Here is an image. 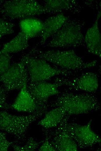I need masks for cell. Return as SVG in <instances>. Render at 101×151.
Masks as SVG:
<instances>
[{
	"mask_svg": "<svg viewBox=\"0 0 101 151\" xmlns=\"http://www.w3.org/2000/svg\"><path fill=\"white\" fill-rule=\"evenodd\" d=\"M60 94L49 106L60 107L69 116L87 114L100 108L97 98L90 93L75 94L67 91Z\"/></svg>",
	"mask_w": 101,
	"mask_h": 151,
	"instance_id": "2",
	"label": "cell"
},
{
	"mask_svg": "<svg viewBox=\"0 0 101 151\" xmlns=\"http://www.w3.org/2000/svg\"><path fill=\"white\" fill-rule=\"evenodd\" d=\"M69 19L63 13H60L45 20L43 22V29L40 35V44H44L47 39L56 33Z\"/></svg>",
	"mask_w": 101,
	"mask_h": 151,
	"instance_id": "14",
	"label": "cell"
},
{
	"mask_svg": "<svg viewBox=\"0 0 101 151\" xmlns=\"http://www.w3.org/2000/svg\"><path fill=\"white\" fill-rule=\"evenodd\" d=\"M28 53L26 65L29 82L45 81L56 76H66L73 73L72 71L53 67L45 60Z\"/></svg>",
	"mask_w": 101,
	"mask_h": 151,
	"instance_id": "6",
	"label": "cell"
},
{
	"mask_svg": "<svg viewBox=\"0 0 101 151\" xmlns=\"http://www.w3.org/2000/svg\"><path fill=\"white\" fill-rule=\"evenodd\" d=\"M84 22L74 19H69L52 37L46 45L52 48L76 47L84 42L81 29Z\"/></svg>",
	"mask_w": 101,
	"mask_h": 151,
	"instance_id": "4",
	"label": "cell"
},
{
	"mask_svg": "<svg viewBox=\"0 0 101 151\" xmlns=\"http://www.w3.org/2000/svg\"><path fill=\"white\" fill-rule=\"evenodd\" d=\"M8 93L2 86H0V109H10V105L8 104L7 100Z\"/></svg>",
	"mask_w": 101,
	"mask_h": 151,
	"instance_id": "23",
	"label": "cell"
},
{
	"mask_svg": "<svg viewBox=\"0 0 101 151\" xmlns=\"http://www.w3.org/2000/svg\"><path fill=\"white\" fill-rule=\"evenodd\" d=\"M54 81L60 83L62 86H66L69 89L88 93L95 92L99 87L98 75L92 72L85 73L79 77L73 78L57 77Z\"/></svg>",
	"mask_w": 101,
	"mask_h": 151,
	"instance_id": "11",
	"label": "cell"
},
{
	"mask_svg": "<svg viewBox=\"0 0 101 151\" xmlns=\"http://www.w3.org/2000/svg\"><path fill=\"white\" fill-rule=\"evenodd\" d=\"M12 57L10 53L2 52L0 50V76L10 66Z\"/></svg>",
	"mask_w": 101,
	"mask_h": 151,
	"instance_id": "21",
	"label": "cell"
},
{
	"mask_svg": "<svg viewBox=\"0 0 101 151\" xmlns=\"http://www.w3.org/2000/svg\"><path fill=\"white\" fill-rule=\"evenodd\" d=\"M27 83L20 90L14 102L10 105V109L30 114L41 109H41L37 105L27 89Z\"/></svg>",
	"mask_w": 101,
	"mask_h": 151,
	"instance_id": "12",
	"label": "cell"
},
{
	"mask_svg": "<svg viewBox=\"0 0 101 151\" xmlns=\"http://www.w3.org/2000/svg\"><path fill=\"white\" fill-rule=\"evenodd\" d=\"M101 15L100 10L94 24L88 29L84 37V42L89 52L100 57H101V35L98 23Z\"/></svg>",
	"mask_w": 101,
	"mask_h": 151,
	"instance_id": "13",
	"label": "cell"
},
{
	"mask_svg": "<svg viewBox=\"0 0 101 151\" xmlns=\"http://www.w3.org/2000/svg\"><path fill=\"white\" fill-rule=\"evenodd\" d=\"M19 25L21 31L29 39L40 35L43 26V22L33 18L22 19L20 21Z\"/></svg>",
	"mask_w": 101,
	"mask_h": 151,
	"instance_id": "17",
	"label": "cell"
},
{
	"mask_svg": "<svg viewBox=\"0 0 101 151\" xmlns=\"http://www.w3.org/2000/svg\"><path fill=\"white\" fill-rule=\"evenodd\" d=\"M68 120L65 123L66 127L78 148L83 149L91 147L96 144L101 143L100 137L91 128L92 119L84 125L69 123Z\"/></svg>",
	"mask_w": 101,
	"mask_h": 151,
	"instance_id": "8",
	"label": "cell"
},
{
	"mask_svg": "<svg viewBox=\"0 0 101 151\" xmlns=\"http://www.w3.org/2000/svg\"><path fill=\"white\" fill-rule=\"evenodd\" d=\"M44 114V117L38 122L37 125L45 129L57 127L68 115L63 109L59 107L47 111Z\"/></svg>",
	"mask_w": 101,
	"mask_h": 151,
	"instance_id": "16",
	"label": "cell"
},
{
	"mask_svg": "<svg viewBox=\"0 0 101 151\" xmlns=\"http://www.w3.org/2000/svg\"><path fill=\"white\" fill-rule=\"evenodd\" d=\"M43 6L46 13L59 14L67 10L77 13L81 9L78 3L74 0H46Z\"/></svg>",
	"mask_w": 101,
	"mask_h": 151,
	"instance_id": "15",
	"label": "cell"
},
{
	"mask_svg": "<svg viewBox=\"0 0 101 151\" xmlns=\"http://www.w3.org/2000/svg\"><path fill=\"white\" fill-rule=\"evenodd\" d=\"M45 140L43 141L42 145L38 150L40 151H55V148L51 145L48 137L45 136Z\"/></svg>",
	"mask_w": 101,
	"mask_h": 151,
	"instance_id": "24",
	"label": "cell"
},
{
	"mask_svg": "<svg viewBox=\"0 0 101 151\" xmlns=\"http://www.w3.org/2000/svg\"><path fill=\"white\" fill-rule=\"evenodd\" d=\"M0 12L5 18L11 20L46 13L44 6L35 0L0 1Z\"/></svg>",
	"mask_w": 101,
	"mask_h": 151,
	"instance_id": "5",
	"label": "cell"
},
{
	"mask_svg": "<svg viewBox=\"0 0 101 151\" xmlns=\"http://www.w3.org/2000/svg\"><path fill=\"white\" fill-rule=\"evenodd\" d=\"M29 39L21 31L13 38L5 44L0 50L3 52L16 53L27 48L29 46Z\"/></svg>",
	"mask_w": 101,
	"mask_h": 151,
	"instance_id": "18",
	"label": "cell"
},
{
	"mask_svg": "<svg viewBox=\"0 0 101 151\" xmlns=\"http://www.w3.org/2000/svg\"><path fill=\"white\" fill-rule=\"evenodd\" d=\"M28 53L22 56L19 61L10 65L0 76V82L8 93L20 90L28 81L27 61Z\"/></svg>",
	"mask_w": 101,
	"mask_h": 151,
	"instance_id": "7",
	"label": "cell"
},
{
	"mask_svg": "<svg viewBox=\"0 0 101 151\" xmlns=\"http://www.w3.org/2000/svg\"><path fill=\"white\" fill-rule=\"evenodd\" d=\"M59 83H50L45 81L35 82H28L27 89L37 105L41 108L47 109L49 98L61 93L59 88L62 86Z\"/></svg>",
	"mask_w": 101,
	"mask_h": 151,
	"instance_id": "10",
	"label": "cell"
},
{
	"mask_svg": "<svg viewBox=\"0 0 101 151\" xmlns=\"http://www.w3.org/2000/svg\"><path fill=\"white\" fill-rule=\"evenodd\" d=\"M6 133L0 132V151H7L15 141H9L7 137Z\"/></svg>",
	"mask_w": 101,
	"mask_h": 151,
	"instance_id": "22",
	"label": "cell"
},
{
	"mask_svg": "<svg viewBox=\"0 0 101 151\" xmlns=\"http://www.w3.org/2000/svg\"><path fill=\"white\" fill-rule=\"evenodd\" d=\"M70 116L67 115L57 127L53 130L45 129L44 130L45 136L48 138L51 145L56 151H76L78 146L73 139L67 131L65 123Z\"/></svg>",
	"mask_w": 101,
	"mask_h": 151,
	"instance_id": "9",
	"label": "cell"
},
{
	"mask_svg": "<svg viewBox=\"0 0 101 151\" xmlns=\"http://www.w3.org/2000/svg\"><path fill=\"white\" fill-rule=\"evenodd\" d=\"M46 111L47 109H43L28 115H17L0 111V130L13 136L16 143L24 141L31 124Z\"/></svg>",
	"mask_w": 101,
	"mask_h": 151,
	"instance_id": "3",
	"label": "cell"
},
{
	"mask_svg": "<svg viewBox=\"0 0 101 151\" xmlns=\"http://www.w3.org/2000/svg\"><path fill=\"white\" fill-rule=\"evenodd\" d=\"M29 53L31 55L43 59L68 71H78L94 67L97 63L96 60L85 62L73 50L61 51L51 50L43 51L34 46Z\"/></svg>",
	"mask_w": 101,
	"mask_h": 151,
	"instance_id": "1",
	"label": "cell"
},
{
	"mask_svg": "<svg viewBox=\"0 0 101 151\" xmlns=\"http://www.w3.org/2000/svg\"><path fill=\"white\" fill-rule=\"evenodd\" d=\"M43 141L39 142L33 138L30 137L24 145H19L15 142L11 147L14 150L16 151H33L38 148Z\"/></svg>",
	"mask_w": 101,
	"mask_h": 151,
	"instance_id": "19",
	"label": "cell"
},
{
	"mask_svg": "<svg viewBox=\"0 0 101 151\" xmlns=\"http://www.w3.org/2000/svg\"><path fill=\"white\" fill-rule=\"evenodd\" d=\"M15 26L14 24L6 21L0 17V41L3 36L14 33Z\"/></svg>",
	"mask_w": 101,
	"mask_h": 151,
	"instance_id": "20",
	"label": "cell"
}]
</instances>
